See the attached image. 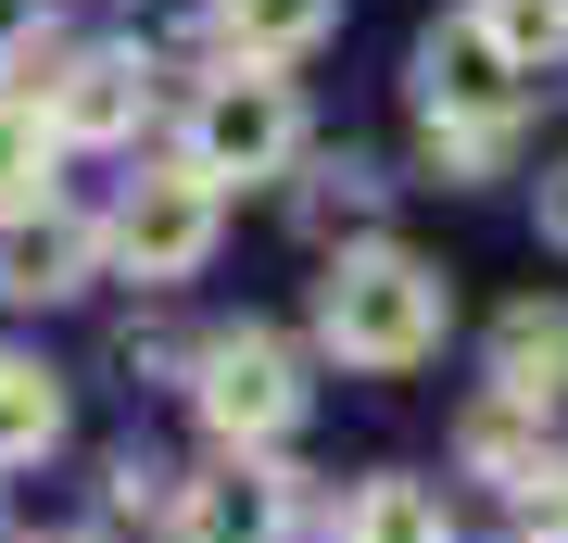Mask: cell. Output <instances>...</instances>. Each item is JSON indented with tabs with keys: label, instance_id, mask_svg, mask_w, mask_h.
<instances>
[{
	"label": "cell",
	"instance_id": "1",
	"mask_svg": "<svg viewBox=\"0 0 568 543\" xmlns=\"http://www.w3.org/2000/svg\"><path fill=\"white\" fill-rule=\"evenodd\" d=\"M530 101H544V77H530L480 13H443V26L417 39V127H429V164H455V178H467V164H493V152L518 140Z\"/></svg>",
	"mask_w": 568,
	"mask_h": 543
},
{
	"label": "cell",
	"instance_id": "2",
	"mask_svg": "<svg viewBox=\"0 0 568 543\" xmlns=\"http://www.w3.org/2000/svg\"><path fill=\"white\" fill-rule=\"evenodd\" d=\"M443 316H455L443 265H417L405 241H354L316 279V342L342 366H417V354H443Z\"/></svg>",
	"mask_w": 568,
	"mask_h": 543
},
{
	"label": "cell",
	"instance_id": "3",
	"mask_svg": "<svg viewBox=\"0 0 568 543\" xmlns=\"http://www.w3.org/2000/svg\"><path fill=\"white\" fill-rule=\"evenodd\" d=\"M304 152V101H291V77H265V63H227V77H203V101H190V164L227 190V178H278V164Z\"/></svg>",
	"mask_w": 568,
	"mask_h": 543
},
{
	"label": "cell",
	"instance_id": "4",
	"mask_svg": "<svg viewBox=\"0 0 568 543\" xmlns=\"http://www.w3.org/2000/svg\"><path fill=\"white\" fill-rule=\"evenodd\" d=\"M203 253H215V178L203 164H140L126 202H114V265L140 291H164V279H190Z\"/></svg>",
	"mask_w": 568,
	"mask_h": 543
},
{
	"label": "cell",
	"instance_id": "5",
	"mask_svg": "<svg viewBox=\"0 0 568 543\" xmlns=\"http://www.w3.org/2000/svg\"><path fill=\"white\" fill-rule=\"evenodd\" d=\"M13 89L51 114V140H126V127L152 114V63L140 51H26L13 63Z\"/></svg>",
	"mask_w": 568,
	"mask_h": 543
},
{
	"label": "cell",
	"instance_id": "6",
	"mask_svg": "<svg viewBox=\"0 0 568 543\" xmlns=\"http://www.w3.org/2000/svg\"><path fill=\"white\" fill-rule=\"evenodd\" d=\"M203 418L227 455H265L291 418H304V380H291V342L278 329H227V342H203Z\"/></svg>",
	"mask_w": 568,
	"mask_h": 543
},
{
	"label": "cell",
	"instance_id": "7",
	"mask_svg": "<svg viewBox=\"0 0 568 543\" xmlns=\"http://www.w3.org/2000/svg\"><path fill=\"white\" fill-rule=\"evenodd\" d=\"M178 519H190V543H291V467L227 455L215 481L178 493Z\"/></svg>",
	"mask_w": 568,
	"mask_h": 543
},
{
	"label": "cell",
	"instance_id": "8",
	"mask_svg": "<svg viewBox=\"0 0 568 543\" xmlns=\"http://www.w3.org/2000/svg\"><path fill=\"white\" fill-rule=\"evenodd\" d=\"M89 215H63V202H26V215H0V303H63L89 279Z\"/></svg>",
	"mask_w": 568,
	"mask_h": 543
},
{
	"label": "cell",
	"instance_id": "9",
	"mask_svg": "<svg viewBox=\"0 0 568 543\" xmlns=\"http://www.w3.org/2000/svg\"><path fill=\"white\" fill-rule=\"evenodd\" d=\"M493 392L506 404H568V303H506L493 316Z\"/></svg>",
	"mask_w": 568,
	"mask_h": 543
},
{
	"label": "cell",
	"instance_id": "10",
	"mask_svg": "<svg viewBox=\"0 0 568 543\" xmlns=\"http://www.w3.org/2000/svg\"><path fill=\"white\" fill-rule=\"evenodd\" d=\"M328 26H342V0H215V39H227V63H304Z\"/></svg>",
	"mask_w": 568,
	"mask_h": 543
},
{
	"label": "cell",
	"instance_id": "11",
	"mask_svg": "<svg viewBox=\"0 0 568 543\" xmlns=\"http://www.w3.org/2000/svg\"><path fill=\"white\" fill-rule=\"evenodd\" d=\"M63 443V380L39 354H13L0 342V467H26V455H51Z\"/></svg>",
	"mask_w": 568,
	"mask_h": 543
},
{
	"label": "cell",
	"instance_id": "12",
	"mask_svg": "<svg viewBox=\"0 0 568 543\" xmlns=\"http://www.w3.org/2000/svg\"><path fill=\"white\" fill-rule=\"evenodd\" d=\"M51 114L26 89H0V215H26V202H51Z\"/></svg>",
	"mask_w": 568,
	"mask_h": 543
},
{
	"label": "cell",
	"instance_id": "13",
	"mask_svg": "<svg viewBox=\"0 0 568 543\" xmlns=\"http://www.w3.org/2000/svg\"><path fill=\"white\" fill-rule=\"evenodd\" d=\"M342 543H455V531H443V493H429V481H366L354 519H342Z\"/></svg>",
	"mask_w": 568,
	"mask_h": 543
},
{
	"label": "cell",
	"instance_id": "14",
	"mask_svg": "<svg viewBox=\"0 0 568 543\" xmlns=\"http://www.w3.org/2000/svg\"><path fill=\"white\" fill-rule=\"evenodd\" d=\"M480 26H493V39H506L544 89L568 77V0H480Z\"/></svg>",
	"mask_w": 568,
	"mask_h": 543
},
{
	"label": "cell",
	"instance_id": "15",
	"mask_svg": "<svg viewBox=\"0 0 568 543\" xmlns=\"http://www.w3.org/2000/svg\"><path fill=\"white\" fill-rule=\"evenodd\" d=\"M467 467H480V481H544V443H530V404H506V392H493L480 418H467Z\"/></svg>",
	"mask_w": 568,
	"mask_h": 543
},
{
	"label": "cell",
	"instance_id": "16",
	"mask_svg": "<svg viewBox=\"0 0 568 543\" xmlns=\"http://www.w3.org/2000/svg\"><path fill=\"white\" fill-rule=\"evenodd\" d=\"M328 215H379V164H316V190H304V228H328Z\"/></svg>",
	"mask_w": 568,
	"mask_h": 543
},
{
	"label": "cell",
	"instance_id": "17",
	"mask_svg": "<svg viewBox=\"0 0 568 543\" xmlns=\"http://www.w3.org/2000/svg\"><path fill=\"white\" fill-rule=\"evenodd\" d=\"M39 39H51V0H0V77H13Z\"/></svg>",
	"mask_w": 568,
	"mask_h": 543
},
{
	"label": "cell",
	"instance_id": "18",
	"mask_svg": "<svg viewBox=\"0 0 568 543\" xmlns=\"http://www.w3.org/2000/svg\"><path fill=\"white\" fill-rule=\"evenodd\" d=\"M544 241L568 253V164H544Z\"/></svg>",
	"mask_w": 568,
	"mask_h": 543
}]
</instances>
